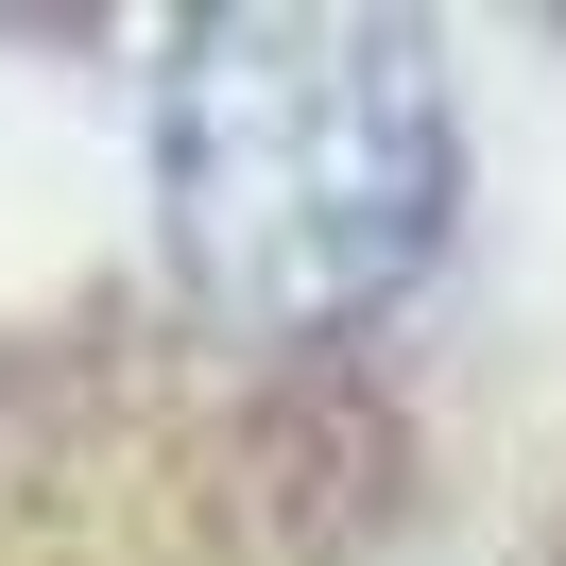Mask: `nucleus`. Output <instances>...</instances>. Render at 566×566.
Masks as SVG:
<instances>
[{"instance_id": "nucleus-1", "label": "nucleus", "mask_w": 566, "mask_h": 566, "mask_svg": "<svg viewBox=\"0 0 566 566\" xmlns=\"http://www.w3.org/2000/svg\"><path fill=\"white\" fill-rule=\"evenodd\" d=\"M155 189L241 326H344L447 241V86L378 18H223L155 86Z\"/></svg>"}]
</instances>
